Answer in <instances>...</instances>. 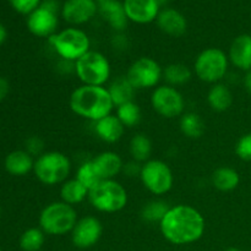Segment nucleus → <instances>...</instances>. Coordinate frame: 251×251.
<instances>
[{"instance_id":"obj_1","label":"nucleus","mask_w":251,"mask_h":251,"mask_svg":"<svg viewBox=\"0 0 251 251\" xmlns=\"http://www.w3.org/2000/svg\"><path fill=\"white\" fill-rule=\"evenodd\" d=\"M163 237L176 245L195 243L205 233V218L189 205H176L169 207L159 222Z\"/></svg>"},{"instance_id":"obj_2","label":"nucleus","mask_w":251,"mask_h":251,"mask_svg":"<svg viewBox=\"0 0 251 251\" xmlns=\"http://www.w3.org/2000/svg\"><path fill=\"white\" fill-rule=\"evenodd\" d=\"M69 104L76 115L95 123L112 114L114 107L107 87L88 85H82L74 90Z\"/></svg>"},{"instance_id":"obj_3","label":"nucleus","mask_w":251,"mask_h":251,"mask_svg":"<svg viewBox=\"0 0 251 251\" xmlns=\"http://www.w3.org/2000/svg\"><path fill=\"white\" fill-rule=\"evenodd\" d=\"M77 221V212L74 206L56 201L43 208L39 215V228L46 234L64 235L73 232Z\"/></svg>"},{"instance_id":"obj_4","label":"nucleus","mask_w":251,"mask_h":251,"mask_svg":"<svg viewBox=\"0 0 251 251\" xmlns=\"http://www.w3.org/2000/svg\"><path fill=\"white\" fill-rule=\"evenodd\" d=\"M88 201L100 212H119L126 206L127 193L124 186L114 179L102 180L88 191Z\"/></svg>"},{"instance_id":"obj_5","label":"nucleus","mask_w":251,"mask_h":251,"mask_svg":"<svg viewBox=\"0 0 251 251\" xmlns=\"http://www.w3.org/2000/svg\"><path fill=\"white\" fill-rule=\"evenodd\" d=\"M70 171L71 162L69 157L58 151L42 153L34 161V174L37 179L46 185L65 183Z\"/></svg>"},{"instance_id":"obj_6","label":"nucleus","mask_w":251,"mask_h":251,"mask_svg":"<svg viewBox=\"0 0 251 251\" xmlns=\"http://www.w3.org/2000/svg\"><path fill=\"white\" fill-rule=\"evenodd\" d=\"M49 42L59 56L74 63L91 50L90 37L76 27H69L53 34Z\"/></svg>"},{"instance_id":"obj_7","label":"nucleus","mask_w":251,"mask_h":251,"mask_svg":"<svg viewBox=\"0 0 251 251\" xmlns=\"http://www.w3.org/2000/svg\"><path fill=\"white\" fill-rule=\"evenodd\" d=\"M75 73L83 85L104 86L110 77L109 60L100 51L90 50L75 61Z\"/></svg>"},{"instance_id":"obj_8","label":"nucleus","mask_w":251,"mask_h":251,"mask_svg":"<svg viewBox=\"0 0 251 251\" xmlns=\"http://www.w3.org/2000/svg\"><path fill=\"white\" fill-rule=\"evenodd\" d=\"M229 59L220 48H207L201 51L194 64L196 76L207 83H218L228 71Z\"/></svg>"},{"instance_id":"obj_9","label":"nucleus","mask_w":251,"mask_h":251,"mask_svg":"<svg viewBox=\"0 0 251 251\" xmlns=\"http://www.w3.org/2000/svg\"><path fill=\"white\" fill-rule=\"evenodd\" d=\"M140 178L145 188L157 196L164 195L174 183L173 172L168 164L159 159H150L140 168Z\"/></svg>"},{"instance_id":"obj_10","label":"nucleus","mask_w":251,"mask_h":251,"mask_svg":"<svg viewBox=\"0 0 251 251\" xmlns=\"http://www.w3.org/2000/svg\"><path fill=\"white\" fill-rule=\"evenodd\" d=\"M59 5L55 0H44L33 12L28 15L27 27L37 37L50 38L55 34L59 25Z\"/></svg>"},{"instance_id":"obj_11","label":"nucleus","mask_w":251,"mask_h":251,"mask_svg":"<svg viewBox=\"0 0 251 251\" xmlns=\"http://www.w3.org/2000/svg\"><path fill=\"white\" fill-rule=\"evenodd\" d=\"M162 76H163V70L161 65L154 59L142 56L130 65L125 77L135 90H145V88L154 87L159 82Z\"/></svg>"},{"instance_id":"obj_12","label":"nucleus","mask_w":251,"mask_h":251,"mask_svg":"<svg viewBox=\"0 0 251 251\" xmlns=\"http://www.w3.org/2000/svg\"><path fill=\"white\" fill-rule=\"evenodd\" d=\"M151 104L157 114L167 119H172L183 115L185 100L176 87L162 85L154 88L152 92Z\"/></svg>"},{"instance_id":"obj_13","label":"nucleus","mask_w":251,"mask_h":251,"mask_svg":"<svg viewBox=\"0 0 251 251\" xmlns=\"http://www.w3.org/2000/svg\"><path fill=\"white\" fill-rule=\"evenodd\" d=\"M103 227L98 218L87 216L80 218L71 232V240L78 249H88L97 244L102 237Z\"/></svg>"},{"instance_id":"obj_14","label":"nucleus","mask_w":251,"mask_h":251,"mask_svg":"<svg viewBox=\"0 0 251 251\" xmlns=\"http://www.w3.org/2000/svg\"><path fill=\"white\" fill-rule=\"evenodd\" d=\"M97 11L96 0H66L61 6L63 19L74 26L87 24L96 16Z\"/></svg>"},{"instance_id":"obj_15","label":"nucleus","mask_w":251,"mask_h":251,"mask_svg":"<svg viewBox=\"0 0 251 251\" xmlns=\"http://www.w3.org/2000/svg\"><path fill=\"white\" fill-rule=\"evenodd\" d=\"M129 21L145 25L157 20L161 6L157 0H124L123 2Z\"/></svg>"},{"instance_id":"obj_16","label":"nucleus","mask_w":251,"mask_h":251,"mask_svg":"<svg viewBox=\"0 0 251 251\" xmlns=\"http://www.w3.org/2000/svg\"><path fill=\"white\" fill-rule=\"evenodd\" d=\"M229 63L242 71L251 70V36L248 33L239 34L233 39L228 53Z\"/></svg>"},{"instance_id":"obj_17","label":"nucleus","mask_w":251,"mask_h":251,"mask_svg":"<svg viewBox=\"0 0 251 251\" xmlns=\"http://www.w3.org/2000/svg\"><path fill=\"white\" fill-rule=\"evenodd\" d=\"M96 173L100 180L114 179L123 169V159L113 151H105L91 159Z\"/></svg>"},{"instance_id":"obj_18","label":"nucleus","mask_w":251,"mask_h":251,"mask_svg":"<svg viewBox=\"0 0 251 251\" xmlns=\"http://www.w3.org/2000/svg\"><path fill=\"white\" fill-rule=\"evenodd\" d=\"M157 25L159 29L168 36L180 37L188 28V22L184 15L176 9H162L157 16Z\"/></svg>"},{"instance_id":"obj_19","label":"nucleus","mask_w":251,"mask_h":251,"mask_svg":"<svg viewBox=\"0 0 251 251\" xmlns=\"http://www.w3.org/2000/svg\"><path fill=\"white\" fill-rule=\"evenodd\" d=\"M98 11L115 31H123L127 25L124 5L119 0H97Z\"/></svg>"},{"instance_id":"obj_20","label":"nucleus","mask_w":251,"mask_h":251,"mask_svg":"<svg viewBox=\"0 0 251 251\" xmlns=\"http://www.w3.org/2000/svg\"><path fill=\"white\" fill-rule=\"evenodd\" d=\"M124 130L125 126L118 119L117 115L109 114L103 119L96 122V134L102 141L108 142V144H114V142L119 141L124 135Z\"/></svg>"},{"instance_id":"obj_21","label":"nucleus","mask_w":251,"mask_h":251,"mask_svg":"<svg viewBox=\"0 0 251 251\" xmlns=\"http://www.w3.org/2000/svg\"><path fill=\"white\" fill-rule=\"evenodd\" d=\"M33 167L34 161L29 152L14 151L7 154L5 158V168L12 176H26L33 171Z\"/></svg>"},{"instance_id":"obj_22","label":"nucleus","mask_w":251,"mask_h":251,"mask_svg":"<svg viewBox=\"0 0 251 251\" xmlns=\"http://www.w3.org/2000/svg\"><path fill=\"white\" fill-rule=\"evenodd\" d=\"M207 102L216 112H226L233 104L232 91L225 83H215L207 93Z\"/></svg>"},{"instance_id":"obj_23","label":"nucleus","mask_w":251,"mask_h":251,"mask_svg":"<svg viewBox=\"0 0 251 251\" xmlns=\"http://www.w3.org/2000/svg\"><path fill=\"white\" fill-rule=\"evenodd\" d=\"M240 183V176L235 169L230 167H221L212 174V184L217 190L227 193L238 188Z\"/></svg>"},{"instance_id":"obj_24","label":"nucleus","mask_w":251,"mask_h":251,"mask_svg":"<svg viewBox=\"0 0 251 251\" xmlns=\"http://www.w3.org/2000/svg\"><path fill=\"white\" fill-rule=\"evenodd\" d=\"M60 198L63 202L75 206L88 198V190L76 178L70 179L61 185Z\"/></svg>"},{"instance_id":"obj_25","label":"nucleus","mask_w":251,"mask_h":251,"mask_svg":"<svg viewBox=\"0 0 251 251\" xmlns=\"http://www.w3.org/2000/svg\"><path fill=\"white\" fill-rule=\"evenodd\" d=\"M109 91V95L112 97L114 107H119V105L124 104V103L132 102L135 96V88L132 87L131 83L127 81L126 77H119L115 81H113L107 87Z\"/></svg>"},{"instance_id":"obj_26","label":"nucleus","mask_w":251,"mask_h":251,"mask_svg":"<svg viewBox=\"0 0 251 251\" xmlns=\"http://www.w3.org/2000/svg\"><path fill=\"white\" fill-rule=\"evenodd\" d=\"M180 131L189 139H199L205 131V124L196 113H186L180 118Z\"/></svg>"},{"instance_id":"obj_27","label":"nucleus","mask_w":251,"mask_h":251,"mask_svg":"<svg viewBox=\"0 0 251 251\" xmlns=\"http://www.w3.org/2000/svg\"><path fill=\"white\" fill-rule=\"evenodd\" d=\"M130 154L137 162L150 161L152 153V142L146 135L137 134L130 141Z\"/></svg>"},{"instance_id":"obj_28","label":"nucleus","mask_w":251,"mask_h":251,"mask_svg":"<svg viewBox=\"0 0 251 251\" xmlns=\"http://www.w3.org/2000/svg\"><path fill=\"white\" fill-rule=\"evenodd\" d=\"M163 77L164 80L168 82L169 86L184 85L188 82L191 78V71L186 65L180 63L169 64L166 69L163 70Z\"/></svg>"},{"instance_id":"obj_29","label":"nucleus","mask_w":251,"mask_h":251,"mask_svg":"<svg viewBox=\"0 0 251 251\" xmlns=\"http://www.w3.org/2000/svg\"><path fill=\"white\" fill-rule=\"evenodd\" d=\"M115 115L125 127H132L139 124L140 120H141V109L132 100V102H127L119 105L117 108V114Z\"/></svg>"},{"instance_id":"obj_30","label":"nucleus","mask_w":251,"mask_h":251,"mask_svg":"<svg viewBox=\"0 0 251 251\" xmlns=\"http://www.w3.org/2000/svg\"><path fill=\"white\" fill-rule=\"evenodd\" d=\"M44 234L41 228H29L22 233L20 238V247L24 251H39L43 247Z\"/></svg>"},{"instance_id":"obj_31","label":"nucleus","mask_w":251,"mask_h":251,"mask_svg":"<svg viewBox=\"0 0 251 251\" xmlns=\"http://www.w3.org/2000/svg\"><path fill=\"white\" fill-rule=\"evenodd\" d=\"M76 179H77L88 191L92 188H95L100 181H102L100 179V176H97V173H96L95 168H93V164L91 161L85 162V163L78 168L77 174H76Z\"/></svg>"},{"instance_id":"obj_32","label":"nucleus","mask_w":251,"mask_h":251,"mask_svg":"<svg viewBox=\"0 0 251 251\" xmlns=\"http://www.w3.org/2000/svg\"><path fill=\"white\" fill-rule=\"evenodd\" d=\"M169 207L163 201H151L142 208V218L147 222H161Z\"/></svg>"},{"instance_id":"obj_33","label":"nucleus","mask_w":251,"mask_h":251,"mask_svg":"<svg viewBox=\"0 0 251 251\" xmlns=\"http://www.w3.org/2000/svg\"><path fill=\"white\" fill-rule=\"evenodd\" d=\"M235 154L245 162H251V132L245 134L235 145Z\"/></svg>"},{"instance_id":"obj_34","label":"nucleus","mask_w":251,"mask_h":251,"mask_svg":"<svg viewBox=\"0 0 251 251\" xmlns=\"http://www.w3.org/2000/svg\"><path fill=\"white\" fill-rule=\"evenodd\" d=\"M10 4L20 14L29 15L41 5V0H10Z\"/></svg>"},{"instance_id":"obj_35","label":"nucleus","mask_w":251,"mask_h":251,"mask_svg":"<svg viewBox=\"0 0 251 251\" xmlns=\"http://www.w3.org/2000/svg\"><path fill=\"white\" fill-rule=\"evenodd\" d=\"M9 93V82L4 77H0V102L4 100Z\"/></svg>"},{"instance_id":"obj_36","label":"nucleus","mask_w":251,"mask_h":251,"mask_svg":"<svg viewBox=\"0 0 251 251\" xmlns=\"http://www.w3.org/2000/svg\"><path fill=\"white\" fill-rule=\"evenodd\" d=\"M243 82H244V87H245V90H247V92L250 93V95H251V70L245 73V76H244V80H243Z\"/></svg>"},{"instance_id":"obj_37","label":"nucleus","mask_w":251,"mask_h":251,"mask_svg":"<svg viewBox=\"0 0 251 251\" xmlns=\"http://www.w3.org/2000/svg\"><path fill=\"white\" fill-rule=\"evenodd\" d=\"M6 36H7L6 28H5V27L2 26L1 24H0V46H1V44L5 42V39H6Z\"/></svg>"},{"instance_id":"obj_38","label":"nucleus","mask_w":251,"mask_h":251,"mask_svg":"<svg viewBox=\"0 0 251 251\" xmlns=\"http://www.w3.org/2000/svg\"><path fill=\"white\" fill-rule=\"evenodd\" d=\"M157 1H158L159 6H162V5H163V4H167V2H168L169 0H157Z\"/></svg>"},{"instance_id":"obj_39","label":"nucleus","mask_w":251,"mask_h":251,"mask_svg":"<svg viewBox=\"0 0 251 251\" xmlns=\"http://www.w3.org/2000/svg\"><path fill=\"white\" fill-rule=\"evenodd\" d=\"M226 251H242L240 249H238V248H228Z\"/></svg>"},{"instance_id":"obj_40","label":"nucleus","mask_w":251,"mask_h":251,"mask_svg":"<svg viewBox=\"0 0 251 251\" xmlns=\"http://www.w3.org/2000/svg\"><path fill=\"white\" fill-rule=\"evenodd\" d=\"M0 215H1V208H0Z\"/></svg>"},{"instance_id":"obj_41","label":"nucleus","mask_w":251,"mask_h":251,"mask_svg":"<svg viewBox=\"0 0 251 251\" xmlns=\"http://www.w3.org/2000/svg\"><path fill=\"white\" fill-rule=\"evenodd\" d=\"M0 251H2V250H1V249H0Z\"/></svg>"}]
</instances>
